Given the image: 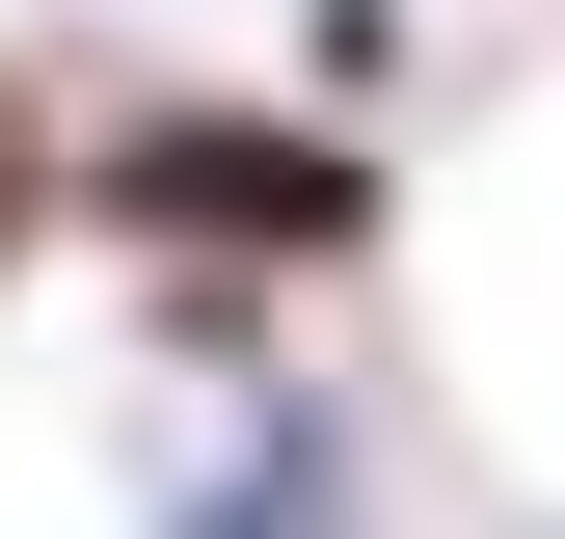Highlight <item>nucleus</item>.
<instances>
[{
  "instance_id": "7ed1b4c3",
  "label": "nucleus",
  "mask_w": 565,
  "mask_h": 539,
  "mask_svg": "<svg viewBox=\"0 0 565 539\" xmlns=\"http://www.w3.org/2000/svg\"><path fill=\"white\" fill-rule=\"evenodd\" d=\"M54 216H82V82H54V54H0V270H28Z\"/></svg>"
},
{
  "instance_id": "f03ea898",
  "label": "nucleus",
  "mask_w": 565,
  "mask_h": 539,
  "mask_svg": "<svg viewBox=\"0 0 565 539\" xmlns=\"http://www.w3.org/2000/svg\"><path fill=\"white\" fill-rule=\"evenodd\" d=\"M162 539H350V432L323 404H243V458H189Z\"/></svg>"
},
{
  "instance_id": "20e7f679",
  "label": "nucleus",
  "mask_w": 565,
  "mask_h": 539,
  "mask_svg": "<svg viewBox=\"0 0 565 539\" xmlns=\"http://www.w3.org/2000/svg\"><path fill=\"white\" fill-rule=\"evenodd\" d=\"M297 82L350 108V82H404V0H297Z\"/></svg>"
},
{
  "instance_id": "f257e3e1",
  "label": "nucleus",
  "mask_w": 565,
  "mask_h": 539,
  "mask_svg": "<svg viewBox=\"0 0 565 539\" xmlns=\"http://www.w3.org/2000/svg\"><path fill=\"white\" fill-rule=\"evenodd\" d=\"M82 216L135 270V351L189 378H269V297H323V270L404 243V162L350 108H269V82H82Z\"/></svg>"
}]
</instances>
